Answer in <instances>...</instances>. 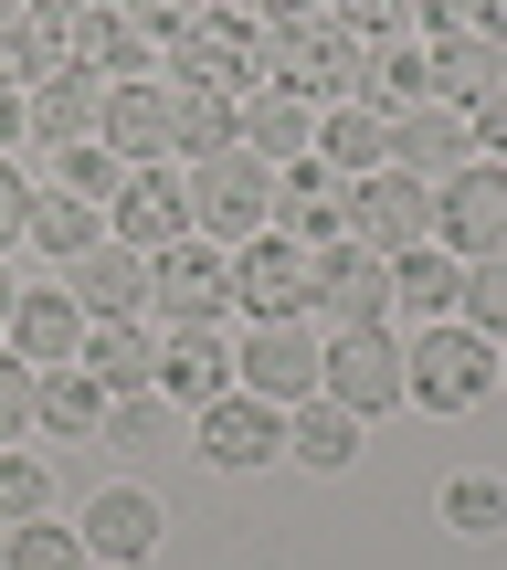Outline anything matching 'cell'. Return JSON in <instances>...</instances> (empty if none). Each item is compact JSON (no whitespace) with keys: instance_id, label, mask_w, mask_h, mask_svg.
<instances>
[{"instance_id":"obj_25","label":"cell","mask_w":507,"mask_h":570,"mask_svg":"<svg viewBox=\"0 0 507 570\" xmlns=\"http://www.w3.org/2000/svg\"><path fill=\"white\" fill-rule=\"evenodd\" d=\"M32 433H53V444H96L106 433V391L85 381V360L32 370Z\"/></svg>"},{"instance_id":"obj_46","label":"cell","mask_w":507,"mask_h":570,"mask_svg":"<svg viewBox=\"0 0 507 570\" xmlns=\"http://www.w3.org/2000/svg\"><path fill=\"white\" fill-rule=\"evenodd\" d=\"M466 127H476V159H507V96H497V106H476Z\"/></svg>"},{"instance_id":"obj_32","label":"cell","mask_w":507,"mask_h":570,"mask_svg":"<svg viewBox=\"0 0 507 570\" xmlns=\"http://www.w3.org/2000/svg\"><path fill=\"white\" fill-rule=\"evenodd\" d=\"M96 233H106V212H96V202H75V190H32V223H21V244H42L53 265H75Z\"/></svg>"},{"instance_id":"obj_35","label":"cell","mask_w":507,"mask_h":570,"mask_svg":"<svg viewBox=\"0 0 507 570\" xmlns=\"http://www.w3.org/2000/svg\"><path fill=\"white\" fill-rule=\"evenodd\" d=\"M445 529L455 539H507V475H455L445 487Z\"/></svg>"},{"instance_id":"obj_31","label":"cell","mask_w":507,"mask_h":570,"mask_svg":"<svg viewBox=\"0 0 507 570\" xmlns=\"http://www.w3.org/2000/svg\"><path fill=\"white\" fill-rule=\"evenodd\" d=\"M455 275H466V265H455V254L445 244H412V254H391V306H412V317H455Z\"/></svg>"},{"instance_id":"obj_16","label":"cell","mask_w":507,"mask_h":570,"mask_svg":"<svg viewBox=\"0 0 507 570\" xmlns=\"http://www.w3.org/2000/svg\"><path fill=\"white\" fill-rule=\"evenodd\" d=\"M75 360H85V381H96L106 402H127V391H159V327H148V317H96Z\"/></svg>"},{"instance_id":"obj_15","label":"cell","mask_w":507,"mask_h":570,"mask_svg":"<svg viewBox=\"0 0 507 570\" xmlns=\"http://www.w3.org/2000/svg\"><path fill=\"white\" fill-rule=\"evenodd\" d=\"M318 317H339V327H381V317H391V254H370V244H328V254H318Z\"/></svg>"},{"instance_id":"obj_23","label":"cell","mask_w":507,"mask_h":570,"mask_svg":"<svg viewBox=\"0 0 507 570\" xmlns=\"http://www.w3.org/2000/svg\"><path fill=\"white\" fill-rule=\"evenodd\" d=\"M285 454H296V465H318V475H349V465H360V412L328 402V391L285 402Z\"/></svg>"},{"instance_id":"obj_1","label":"cell","mask_w":507,"mask_h":570,"mask_svg":"<svg viewBox=\"0 0 507 570\" xmlns=\"http://www.w3.org/2000/svg\"><path fill=\"white\" fill-rule=\"evenodd\" d=\"M159 63H169V85H212V96H254L264 85V21L244 11H181L169 21V42H159Z\"/></svg>"},{"instance_id":"obj_24","label":"cell","mask_w":507,"mask_h":570,"mask_svg":"<svg viewBox=\"0 0 507 570\" xmlns=\"http://www.w3.org/2000/svg\"><path fill=\"white\" fill-rule=\"evenodd\" d=\"M96 148H117L127 169L169 159V85H106V127H96Z\"/></svg>"},{"instance_id":"obj_27","label":"cell","mask_w":507,"mask_h":570,"mask_svg":"<svg viewBox=\"0 0 507 570\" xmlns=\"http://www.w3.org/2000/svg\"><path fill=\"white\" fill-rule=\"evenodd\" d=\"M507 96V53L497 42H433V106H455V117H476V106Z\"/></svg>"},{"instance_id":"obj_37","label":"cell","mask_w":507,"mask_h":570,"mask_svg":"<svg viewBox=\"0 0 507 570\" xmlns=\"http://www.w3.org/2000/svg\"><path fill=\"white\" fill-rule=\"evenodd\" d=\"M117 180H127V159L117 148H96V138H75V148H53V190H75V202H117Z\"/></svg>"},{"instance_id":"obj_45","label":"cell","mask_w":507,"mask_h":570,"mask_svg":"<svg viewBox=\"0 0 507 570\" xmlns=\"http://www.w3.org/2000/svg\"><path fill=\"white\" fill-rule=\"evenodd\" d=\"M106 11V0H32V21H53V32H75L85 42V21H96Z\"/></svg>"},{"instance_id":"obj_19","label":"cell","mask_w":507,"mask_h":570,"mask_svg":"<svg viewBox=\"0 0 507 570\" xmlns=\"http://www.w3.org/2000/svg\"><path fill=\"white\" fill-rule=\"evenodd\" d=\"M75 539H85V560H148L169 539V518H159V497H148V487H96Z\"/></svg>"},{"instance_id":"obj_26","label":"cell","mask_w":507,"mask_h":570,"mask_svg":"<svg viewBox=\"0 0 507 570\" xmlns=\"http://www.w3.org/2000/svg\"><path fill=\"white\" fill-rule=\"evenodd\" d=\"M318 159L328 169H349V180H370V169H391V117L381 106H318Z\"/></svg>"},{"instance_id":"obj_36","label":"cell","mask_w":507,"mask_h":570,"mask_svg":"<svg viewBox=\"0 0 507 570\" xmlns=\"http://www.w3.org/2000/svg\"><path fill=\"white\" fill-rule=\"evenodd\" d=\"M0 570H85V539L53 518H21V529H0Z\"/></svg>"},{"instance_id":"obj_13","label":"cell","mask_w":507,"mask_h":570,"mask_svg":"<svg viewBox=\"0 0 507 570\" xmlns=\"http://www.w3.org/2000/svg\"><path fill=\"white\" fill-rule=\"evenodd\" d=\"M106 233H117V244H138V254H169V244L191 233V180H181L169 159L127 169L117 202H106Z\"/></svg>"},{"instance_id":"obj_8","label":"cell","mask_w":507,"mask_h":570,"mask_svg":"<svg viewBox=\"0 0 507 570\" xmlns=\"http://www.w3.org/2000/svg\"><path fill=\"white\" fill-rule=\"evenodd\" d=\"M191 444H202L212 475H254L285 454V402H254V391H223V402L191 412Z\"/></svg>"},{"instance_id":"obj_12","label":"cell","mask_w":507,"mask_h":570,"mask_svg":"<svg viewBox=\"0 0 507 570\" xmlns=\"http://www.w3.org/2000/svg\"><path fill=\"white\" fill-rule=\"evenodd\" d=\"M349 244H370V254L433 244V190L412 180V169H370V180H349Z\"/></svg>"},{"instance_id":"obj_7","label":"cell","mask_w":507,"mask_h":570,"mask_svg":"<svg viewBox=\"0 0 507 570\" xmlns=\"http://www.w3.org/2000/svg\"><path fill=\"white\" fill-rule=\"evenodd\" d=\"M433 244L466 254H507V159H466L455 180H433Z\"/></svg>"},{"instance_id":"obj_29","label":"cell","mask_w":507,"mask_h":570,"mask_svg":"<svg viewBox=\"0 0 507 570\" xmlns=\"http://www.w3.org/2000/svg\"><path fill=\"white\" fill-rule=\"evenodd\" d=\"M53 75H75V32H53V21H11V32H0V85L42 96Z\"/></svg>"},{"instance_id":"obj_30","label":"cell","mask_w":507,"mask_h":570,"mask_svg":"<svg viewBox=\"0 0 507 570\" xmlns=\"http://www.w3.org/2000/svg\"><path fill=\"white\" fill-rule=\"evenodd\" d=\"M223 148H233V96L169 85V159H223Z\"/></svg>"},{"instance_id":"obj_4","label":"cell","mask_w":507,"mask_h":570,"mask_svg":"<svg viewBox=\"0 0 507 570\" xmlns=\"http://www.w3.org/2000/svg\"><path fill=\"white\" fill-rule=\"evenodd\" d=\"M275 223V169L254 159V148H223V159H191V233L202 244H254V233Z\"/></svg>"},{"instance_id":"obj_33","label":"cell","mask_w":507,"mask_h":570,"mask_svg":"<svg viewBox=\"0 0 507 570\" xmlns=\"http://www.w3.org/2000/svg\"><path fill=\"white\" fill-rule=\"evenodd\" d=\"M75 63H85V75H106V85H159V42H148V32H117V21H85Z\"/></svg>"},{"instance_id":"obj_41","label":"cell","mask_w":507,"mask_h":570,"mask_svg":"<svg viewBox=\"0 0 507 570\" xmlns=\"http://www.w3.org/2000/svg\"><path fill=\"white\" fill-rule=\"evenodd\" d=\"M339 32H360V42H381V32H412V0H318Z\"/></svg>"},{"instance_id":"obj_48","label":"cell","mask_w":507,"mask_h":570,"mask_svg":"<svg viewBox=\"0 0 507 570\" xmlns=\"http://www.w3.org/2000/svg\"><path fill=\"white\" fill-rule=\"evenodd\" d=\"M487 42H507V0H487Z\"/></svg>"},{"instance_id":"obj_49","label":"cell","mask_w":507,"mask_h":570,"mask_svg":"<svg viewBox=\"0 0 507 570\" xmlns=\"http://www.w3.org/2000/svg\"><path fill=\"white\" fill-rule=\"evenodd\" d=\"M11 21H32V0H0V32H11Z\"/></svg>"},{"instance_id":"obj_40","label":"cell","mask_w":507,"mask_h":570,"mask_svg":"<svg viewBox=\"0 0 507 570\" xmlns=\"http://www.w3.org/2000/svg\"><path fill=\"white\" fill-rule=\"evenodd\" d=\"M412 32H433V42H487V0H412Z\"/></svg>"},{"instance_id":"obj_17","label":"cell","mask_w":507,"mask_h":570,"mask_svg":"<svg viewBox=\"0 0 507 570\" xmlns=\"http://www.w3.org/2000/svg\"><path fill=\"white\" fill-rule=\"evenodd\" d=\"M466 159H476V127L455 117V106H433V96H423V106H402V117H391V169H412L423 190H433V180H455Z\"/></svg>"},{"instance_id":"obj_5","label":"cell","mask_w":507,"mask_h":570,"mask_svg":"<svg viewBox=\"0 0 507 570\" xmlns=\"http://www.w3.org/2000/svg\"><path fill=\"white\" fill-rule=\"evenodd\" d=\"M233 317H318V254L285 244V233H254L233 244Z\"/></svg>"},{"instance_id":"obj_20","label":"cell","mask_w":507,"mask_h":570,"mask_svg":"<svg viewBox=\"0 0 507 570\" xmlns=\"http://www.w3.org/2000/svg\"><path fill=\"white\" fill-rule=\"evenodd\" d=\"M233 148H254L264 169L306 159V148H318V106L285 96V85H254V96H233Z\"/></svg>"},{"instance_id":"obj_34","label":"cell","mask_w":507,"mask_h":570,"mask_svg":"<svg viewBox=\"0 0 507 570\" xmlns=\"http://www.w3.org/2000/svg\"><path fill=\"white\" fill-rule=\"evenodd\" d=\"M455 317H466L476 338H507V254H466V275H455Z\"/></svg>"},{"instance_id":"obj_43","label":"cell","mask_w":507,"mask_h":570,"mask_svg":"<svg viewBox=\"0 0 507 570\" xmlns=\"http://www.w3.org/2000/svg\"><path fill=\"white\" fill-rule=\"evenodd\" d=\"M181 11H202V0H106L96 21H117V32H148V42H169V21Z\"/></svg>"},{"instance_id":"obj_38","label":"cell","mask_w":507,"mask_h":570,"mask_svg":"<svg viewBox=\"0 0 507 570\" xmlns=\"http://www.w3.org/2000/svg\"><path fill=\"white\" fill-rule=\"evenodd\" d=\"M21 518H53V465L0 444V529H21Z\"/></svg>"},{"instance_id":"obj_50","label":"cell","mask_w":507,"mask_h":570,"mask_svg":"<svg viewBox=\"0 0 507 570\" xmlns=\"http://www.w3.org/2000/svg\"><path fill=\"white\" fill-rule=\"evenodd\" d=\"M11 296H21V285H11V265H0V327H11Z\"/></svg>"},{"instance_id":"obj_14","label":"cell","mask_w":507,"mask_h":570,"mask_svg":"<svg viewBox=\"0 0 507 570\" xmlns=\"http://www.w3.org/2000/svg\"><path fill=\"white\" fill-rule=\"evenodd\" d=\"M64 296L85 306V327H96V317H148V254L117 244V233H96V244L64 265Z\"/></svg>"},{"instance_id":"obj_44","label":"cell","mask_w":507,"mask_h":570,"mask_svg":"<svg viewBox=\"0 0 507 570\" xmlns=\"http://www.w3.org/2000/svg\"><path fill=\"white\" fill-rule=\"evenodd\" d=\"M21 223H32V180H21V169L0 159V254L21 244Z\"/></svg>"},{"instance_id":"obj_47","label":"cell","mask_w":507,"mask_h":570,"mask_svg":"<svg viewBox=\"0 0 507 570\" xmlns=\"http://www.w3.org/2000/svg\"><path fill=\"white\" fill-rule=\"evenodd\" d=\"M32 127V106H21V85H0V159H11V138Z\"/></svg>"},{"instance_id":"obj_18","label":"cell","mask_w":507,"mask_h":570,"mask_svg":"<svg viewBox=\"0 0 507 570\" xmlns=\"http://www.w3.org/2000/svg\"><path fill=\"white\" fill-rule=\"evenodd\" d=\"M0 348L11 360H32V370H64L85 348V306L64 296V285H21L11 296V327H0Z\"/></svg>"},{"instance_id":"obj_21","label":"cell","mask_w":507,"mask_h":570,"mask_svg":"<svg viewBox=\"0 0 507 570\" xmlns=\"http://www.w3.org/2000/svg\"><path fill=\"white\" fill-rule=\"evenodd\" d=\"M223 391H233L223 327H169V338H159V402L169 412H202V402H223Z\"/></svg>"},{"instance_id":"obj_39","label":"cell","mask_w":507,"mask_h":570,"mask_svg":"<svg viewBox=\"0 0 507 570\" xmlns=\"http://www.w3.org/2000/svg\"><path fill=\"white\" fill-rule=\"evenodd\" d=\"M106 444H117V454H159V444H169V402H159V391L106 402Z\"/></svg>"},{"instance_id":"obj_11","label":"cell","mask_w":507,"mask_h":570,"mask_svg":"<svg viewBox=\"0 0 507 570\" xmlns=\"http://www.w3.org/2000/svg\"><path fill=\"white\" fill-rule=\"evenodd\" d=\"M318 327L306 317H264L244 327V348H233V391H254V402H306L318 391Z\"/></svg>"},{"instance_id":"obj_9","label":"cell","mask_w":507,"mask_h":570,"mask_svg":"<svg viewBox=\"0 0 507 570\" xmlns=\"http://www.w3.org/2000/svg\"><path fill=\"white\" fill-rule=\"evenodd\" d=\"M318 391L349 402L360 423L391 412V402H402V338H391V327H339V338L318 348Z\"/></svg>"},{"instance_id":"obj_6","label":"cell","mask_w":507,"mask_h":570,"mask_svg":"<svg viewBox=\"0 0 507 570\" xmlns=\"http://www.w3.org/2000/svg\"><path fill=\"white\" fill-rule=\"evenodd\" d=\"M148 306H159L169 327H223L233 317V254L202 244V233H181L169 254H148Z\"/></svg>"},{"instance_id":"obj_10","label":"cell","mask_w":507,"mask_h":570,"mask_svg":"<svg viewBox=\"0 0 507 570\" xmlns=\"http://www.w3.org/2000/svg\"><path fill=\"white\" fill-rule=\"evenodd\" d=\"M264 233H285V244H306V254L349 244V169H328L318 148L285 159L275 169V223H264Z\"/></svg>"},{"instance_id":"obj_42","label":"cell","mask_w":507,"mask_h":570,"mask_svg":"<svg viewBox=\"0 0 507 570\" xmlns=\"http://www.w3.org/2000/svg\"><path fill=\"white\" fill-rule=\"evenodd\" d=\"M21 433H32V360L0 348V444H21Z\"/></svg>"},{"instance_id":"obj_28","label":"cell","mask_w":507,"mask_h":570,"mask_svg":"<svg viewBox=\"0 0 507 570\" xmlns=\"http://www.w3.org/2000/svg\"><path fill=\"white\" fill-rule=\"evenodd\" d=\"M21 106H32V138L75 148V138H96V127H106V75H85V63H75V75H53L42 96H21Z\"/></svg>"},{"instance_id":"obj_3","label":"cell","mask_w":507,"mask_h":570,"mask_svg":"<svg viewBox=\"0 0 507 570\" xmlns=\"http://www.w3.org/2000/svg\"><path fill=\"white\" fill-rule=\"evenodd\" d=\"M497 391V338H476L466 317H433L423 338L402 348V402L423 412H476Z\"/></svg>"},{"instance_id":"obj_22","label":"cell","mask_w":507,"mask_h":570,"mask_svg":"<svg viewBox=\"0 0 507 570\" xmlns=\"http://www.w3.org/2000/svg\"><path fill=\"white\" fill-rule=\"evenodd\" d=\"M433 96V42L423 32H381L360 42V106H381V117H402V106Z\"/></svg>"},{"instance_id":"obj_2","label":"cell","mask_w":507,"mask_h":570,"mask_svg":"<svg viewBox=\"0 0 507 570\" xmlns=\"http://www.w3.org/2000/svg\"><path fill=\"white\" fill-rule=\"evenodd\" d=\"M264 85H285V96H306V106H349L360 96V32H339L328 11L264 21Z\"/></svg>"}]
</instances>
